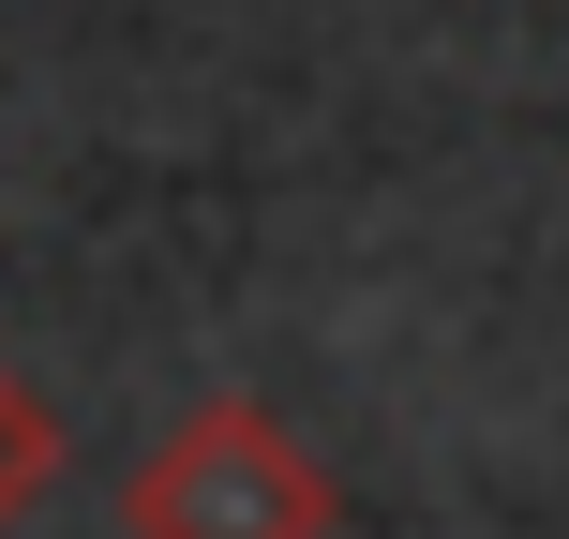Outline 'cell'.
<instances>
[{"mask_svg":"<svg viewBox=\"0 0 569 539\" xmlns=\"http://www.w3.org/2000/svg\"><path fill=\"white\" fill-rule=\"evenodd\" d=\"M345 495L300 450V420L256 390H210L150 435V465L120 480V539H330Z\"/></svg>","mask_w":569,"mask_h":539,"instance_id":"6da1fadb","label":"cell"},{"mask_svg":"<svg viewBox=\"0 0 569 539\" xmlns=\"http://www.w3.org/2000/svg\"><path fill=\"white\" fill-rule=\"evenodd\" d=\"M46 495H60V405L30 390L16 360H0V539L46 510Z\"/></svg>","mask_w":569,"mask_h":539,"instance_id":"7a4b0ae2","label":"cell"}]
</instances>
